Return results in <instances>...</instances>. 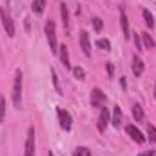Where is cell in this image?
Masks as SVG:
<instances>
[{
    "label": "cell",
    "instance_id": "obj_1",
    "mask_svg": "<svg viewBox=\"0 0 156 156\" xmlns=\"http://www.w3.org/2000/svg\"><path fill=\"white\" fill-rule=\"evenodd\" d=\"M11 96H13V105L16 109H20V104H22V71L20 69H16V73H15V83H13Z\"/></svg>",
    "mask_w": 156,
    "mask_h": 156
},
{
    "label": "cell",
    "instance_id": "obj_2",
    "mask_svg": "<svg viewBox=\"0 0 156 156\" xmlns=\"http://www.w3.org/2000/svg\"><path fill=\"white\" fill-rule=\"evenodd\" d=\"M45 37H47V42H49L51 53H56L58 51V44H56V31H55V22L53 20H49L45 24Z\"/></svg>",
    "mask_w": 156,
    "mask_h": 156
},
{
    "label": "cell",
    "instance_id": "obj_3",
    "mask_svg": "<svg viewBox=\"0 0 156 156\" xmlns=\"http://www.w3.org/2000/svg\"><path fill=\"white\" fill-rule=\"evenodd\" d=\"M56 113H58V120H60V127H62L64 131H71V125H73L71 115H69L66 109H62V107H58Z\"/></svg>",
    "mask_w": 156,
    "mask_h": 156
},
{
    "label": "cell",
    "instance_id": "obj_4",
    "mask_svg": "<svg viewBox=\"0 0 156 156\" xmlns=\"http://www.w3.org/2000/svg\"><path fill=\"white\" fill-rule=\"evenodd\" d=\"M0 15H2V24H4V29H5L7 37H15V22H13V18L9 16V13L5 9H2Z\"/></svg>",
    "mask_w": 156,
    "mask_h": 156
},
{
    "label": "cell",
    "instance_id": "obj_5",
    "mask_svg": "<svg viewBox=\"0 0 156 156\" xmlns=\"http://www.w3.org/2000/svg\"><path fill=\"white\" fill-rule=\"evenodd\" d=\"M104 104H105V94H104V91L98 89V87H94V89L91 91V105H93V107H104Z\"/></svg>",
    "mask_w": 156,
    "mask_h": 156
},
{
    "label": "cell",
    "instance_id": "obj_6",
    "mask_svg": "<svg viewBox=\"0 0 156 156\" xmlns=\"http://www.w3.org/2000/svg\"><path fill=\"white\" fill-rule=\"evenodd\" d=\"M26 156H35V129L29 127L26 140Z\"/></svg>",
    "mask_w": 156,
    "mask_h": 156
},
{
    "label": "cell",
    "instance_id": "obj_7",
    "mask_svg": "<svg viewBox=\"0 0 156 156\" xmlns=\"http://www.w3.org/2000/svg\"><path fill=\"white\" fill-rule=\"evenodd\" d=\"M125 131H127V134H129L136 144H144V142H145V136H144V134H142V131H140V129H136L134 125H127V129H125Z\"/></svg>",
    "mask_w": 156,
    "mask_h": 156
},
{
    "label": "cell",
    "instance_id": "obj_8",
    "mask_svg": "<svg viewBox=\"0 0 156 156\" xmlns=\"http://www.w3.org/2000/svg\"><path fill=\"white\" fill-rule=\"evenodd\" d=\"M60 13H62V22H64V29L66 35H71V26H69V11L66 4H60Z\"/></svg>",
    "mask_w": 156,
    "mask_h": 156
},
{
    "label": "cell",
    "instance_id": "obj_9",
    "mask_svg": "<svg viewBox=\"0 0 156 156\" xmlns=\"http://www.w3.org/2000/svg\"><path fill=\"white\" fill-rule=\"evenodd\" d=\"M120 24H122V31H123V38L129 40L131 37V31H129V20H127V15L123 9H120Z\"/></svg>",
    "mask_w": 156,
    "mask_h": 156
},
{
    "label": "cell",
    "instance_id": "obj_10",
    "mask_svg": "<svg viewBox=\"0 0 156 156\" xmlns=\"http://www.w3.org/2000/svg\"><path fill=\"white\" fill-rule=\"evenodd\" d=\"M80 45H82V51H83V55H91V42H89V35H87V31H82L80 33Z\"/></svg>",
    "mask_w": 156,
    "mask_h": 156
},
{
    "label": "cell",
    "instance_id": "obj_11",
    "mask_svg": "<svg viewBox=\"0 0 156 156\" xmlns=\"http://www.w3.org/2000/svg\"><path fill=\"white\" fill-rule=\"evenodd\" d=\"M107 122H109V111H107V107H102V111H100V118H98V131H100V133L105 131Z\"/></svg>",
    "mask_w": 156,
    "mask_h": 156
},
{
    "label": "cell",
    "instance_id": "obj_12",
    "mask_svg": "<svg viewBox=\"0 0 156 156\" xmlns=\"http://www.w3.org/2000/svg\"><path fill=\"white\" fill-rule=\"evenodd\" d=\"M133 73H134V76H142V73H144V60L138 56H134V60H133Z\"/></svg>",
    "mask_w": 156,
    "mask_h": 156
},
{
    "label": "cell",
    "instance_id": "obj_13",
    "mask_svg": "<svg viewBox=\"0 0 156 156\" xmlns=\"http://www.w3.org/2000/svg\"><path fill=\"white\" fill-rule=\"evenodd\" d=\"M60 60H62V64H64V67H71V64H69V53H67V47L66 45H62L60 47Z\"/></svg>",
    "mask_w": 156,
    "mask_h": 156
},
{
    "label": "cell",
    "instance_id": "obj_14",
    "mask_svg": "<svg viewBox=\"0 0 156 156\" xmlns=\"http://www.w3.org/2000/svg\"><path fill=\"white\" fill-rule=\"evenodd\" d=\"M45 2H47V0H33V4H31V9H33L37 15H40V13L44 11V7H45Z\"/></svg>",
    "mask_w": 156,
    "mask_h": 156
},
{
    "label": "cell",
    "instance_id": "obj_15",
    "mask_svg": "<svg viewBox=\"0 0 156 156\" xmlns=\"http://www.w3.org/2000/svg\"><path fill=\"white\" fill-rule=\"evenodd\" d=\"M142 15H144V20H145V24H147V27H154V18H153V15H151V11L149 9H144L142 11Z\"/></svg>",
    "mask_w": 156,
    "mask_h": 156
},
{
    "label": "cell",
    "instance_id": "obj_16",
    "mask_svg": "<svg viewBox=\"0 0 156 156\" xmlns=\"http://www.w3.org/2000/svg\"><path fill=\"white\" fill-rule=\"evenodd\" d=\"M133 118H134L136 122H142V120H144V111H142V107H140L138 104L133 105Z\"/></svg>",
    "mask_w": 156,
    "mask_h": 156
},
{
    "label": "cell",
    "instance_id": "obj_17",
    "mask_svg": "<svg viewBox=\"0 0 156 156\" xmlns=\"http://www.w3.org/2000/svg\"><path fill=\"white\" fill-rule=\"evenodd\" d=\"M140 37H142V40H144V45L147 47V49H151V47H154V40L151 38V35L149 33H140Z\"/></svg>",
    "mask_w": 156,
    "mask_h": 156
},
{
    "label": "cell",
    "instance_id": "obj_18",
    "mask_svg": "<svg viewBox=\"0 0 156 156\" xmlns=\"http://www.w3.org/2000/svg\"><path fill=\"white\" fill-rule=\"evenodd\" d=\"M113 125H115V127H120V125H122V109H120V107H115V113H113Z\"/></svg>",
    "mask_w": 156,
    "mask_h": 156
},
{
    "label": "cell",
    "instance_id": "obj_19",
    "mask_svg": "<svg viewBox=\"0 0 156 156\" xmlns=\"http://www.w3.org/2000/svg\"><path fill=\"white\" fill-rule=\"evenodd\" d=\"M51 76H53V83H55V89L58 93H62V87H60V80H58V75L55 71V67H51Z\"/></svg>",
    "mask_w": 156,
    "mask_h": 156
},
{
    "label": "cell",
    "instance_id": "obj_20",
    "mask_svg": "<svg viewBox=\"0 0 156 156\" xmlns=\"http://www.w3.org/2000/svg\"><path fill=\"white\" fill-rule=\"evenodd\" d=\"M73 156H91V151H89L87 147H76L75 153H73Z\"/></svg>",
    "mask_w": 156,
    "mask_h": 156
},
{
    "label": "cell",
    "instance_id": "obj_21",
    "mask_svg": "<svg viewBox=\"0 0 156 156\" xmlns=\"http://www.w3.org/2000/svg\"><path fill=\"white\" fill-rule=\"evenodd\" d=\"M96 45H98L100 49H105V51H109V49H111V42H109V40H105V38L96 40Z\"/></svg>",
    "mask_w": 156,
    "mask_h": 156
},
{
    "label": "cell",
    "instance_id": "obj_22",
    "mask_svg": "<svg viewBox=\"0 0 156 156\" xmlns=\"http://www.w3.org/2000/svg\"><path fill=\"white\" fill-rule=\"evenodd\" d=\"M4 118H5V98L0 94V123L4 122Z\"/></svg>",
    "mask_w": 156,
    "mask_h": 156
},
{
    "label": "cell",
    "instance_id": "obj_23",
    "mask_svg": "<svg viewBox=\"0 0 156 156\" xmlns=\"http://www.w3.org/2000/svg\"><path fill=\"white\" fill-rule=\"evenodd\" d=\"M147 134H149V140L151 142H156V127L154 125H151V123L147 125Z\"/></svg>",
    "mask_w": 156,
    "mask_h": 156
},
{
    "label": "cell",
    "instance_id": "obj_24",
    "mask_svg": "<svg viewBox=\"0 0 156 156\" xmlns=\"http://www.w3.org/2000/svg\"><path fill=\"white\" fill-rule=\"evenodd\" d=\"M73 73H75V76L78 78V80H83V78H85V71H83V69H82V67H73Z\"/></svg>",
    "mask_w": 156,
    "mask_h": 156
},
{
    "label": "cell",
    "instance_id": "obj_25",
    "mask_svg": "<svg viewBox=\"0 0 156 156\" xmlns=\"http://www.w3.org/2000/svg\"><path fill=\"white\" fill-rule=\"evenodd\" d=\"M134 45H136V51H144V44H142V37L134 33Z\"/></svg>",
    "mask_w": 156,
    "mask_h": 156
},
{
    "label": "cell",
    "instance_id": "obj_26",
    "mask_svg": "<svg viewBox=\"0 0 156 156\" xmlns=\"http://www.w3.org/2000/svg\"><path fill=\"white\" fill-rule=\"evenodd\" d=\"M93 26H94V31H96V33H100V31H102V27H104L102 18H93Z\"/></svg>",
    "mask_w": 156,
    "mask_h": 156
},
{
    "label": "cell",
    "instance_id": "obj_27",
    "mask_svg": "<svg viewBox=\"0 0 156 156\" xmlns=\"http://www.w3.org/2000/svg\"><path fill=\"white\" fill-rule=\"evenodd\" d=\"M107 73H109V76H113V73H115V67H113V64H107Z\"/></svg>",
    "mask_w": 156,
    "mask_h": 156
},
{
    "label": "cell",
    "instance_id": "obj_28",
    "mask_svg": "<svg viewBox=\"0 0 156 156\" xmlns=\"http://www.w3.org/2000/svg\"><path fill=\"white\" fill-rule=\"evenodd\" d=\"M120 85H122V89H123V91L127 89V82H125V78H123V76L120 78Z\"/></svg>",
    "mask_w": 156,
    "mask_h": 156
},
{
    "label": "cell",
    "instance_id": "obj_29",
    "mask_svg": "<svg viewBox=\"0 0 156 156\" xmlns=\"http://www.w3.org/2000/svg\"><path fill=\"white\" fill-rule=\"evenodd\" d=\"M138 156H154V153L153 151H145V153H140Z\"/></svg>",
    "mask_w": 156,
    "mask_h": 156
},
{
    "label": "cell",
    "instance_id": "obj_30",
    "mask_svg": "<svg viewBox=\"0 0 156 156\" xmlns=\"http://www.w3.org/2000/svg\"><path fill=\"white\" fill-rule=\"evenodd\" d=\"M154 98H156V83H154Z\"/></svg>",
    "mask_w": 156,
    "mask_h": 156
},
{
    "label": "cell",
    "instance_id": "obj_31",
    "mask_svg": "<svg viewBox=\"0 0 156 156\" xmlns=\"http://www.w3.org/2000/svg\"><path fill=\"white\" fill-rule=\"evenodd\" d=\"M49 156H55V154H53V153H49Z\"/></svg>",
    "mask_w": 156,
    "mask_h": 156
}]
</instances>
